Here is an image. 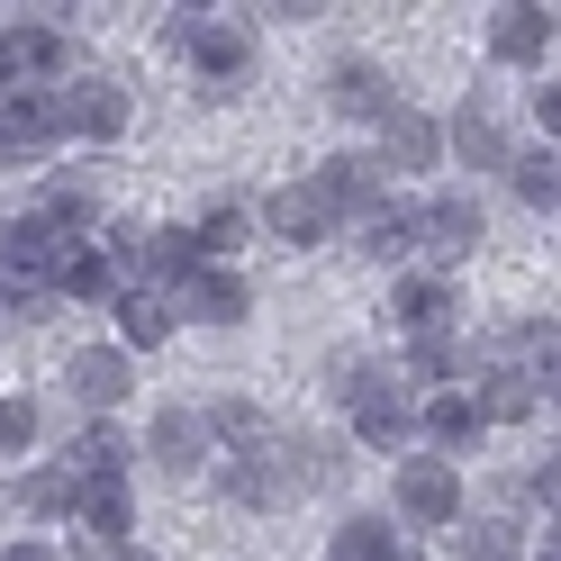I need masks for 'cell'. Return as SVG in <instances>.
<instances>
[{
  "instance_id": "d590c367",
  "label": "cell",
  "mask_w": 561,
  "mask_h": 561,
  "mask_svg": "<svg viewBox=\"0 0 561 561\" xmlns=\"http://www.w3.org/2000/svg\"><path fill=\"white\" fill-rule=\"evenodd\" d=\"M535 118H543V146H552V136H561V91H552V82L535 91Z\"/></svg>"
},
{
  "instance_id": "ba28073f",
  "label": "cell",
  "mask_w": 561,
  "mask_h": 561,
  "mask_svg": "<svg viewBox=\"0 0 561 561\" xmlns=\"http://www.w3.org/2000/svg\"><path fill=\"white\" fill-rule=\"evenodd\" d=\"M64 390H73L91 416H118V408H127V390H136V363L118 354V344H82V354L64 363Z\"/></svg>"
},
{
  "instance_id": "cb8c5ba5",
  "label": "cell",
  "mask_w": 561,
  "mask_h": 561,
  "mask_svg": "<svg viewBox=\"0 0 561 561\" xmlns=\"http://www.w3.org/2000/svg\"><path fill=\"white\" fill-rule=\"evenodd\" d=\"M146 272L154 280H191V272H208V254H199L191 227H146Z\"/></svg>"
},
{
  "instance_id": "74e56055",
  "label": "cell",
  "mask_w": 561,
  "mask_h": 561,
  "mask_svg": "<svg viewBox=\"0 0 561 561\" xmlns=\"http://www.w3.org/2000/svg\"><path fill=\"white\" fill-rule=\"evenodd\" d=\"M390 561H416V552H408V543H399V552H390Z\"/></svg>"
},
{
  "instance_id": "8fae6325",
  "label": "cell",
  "mask_w": 561,
  "mask_h": 561,
  "mask_svg": "<svg viewBox=\"0 0 561 561\" xmlns=\"http://www.w3.org/2000/svg\"><path fill=\"white\" fill-rule=\"evenodd\" d=\"M244 327V318H254V290H244V280L236 272H191L182 280V299H172V327Z\"/></svg>"
},
{
  "instance_id": "3957f363",
  "label": "cell",
  "mask_w": 561,
  "mask_h": 561,
  "mask_svg": "<svg viewBox=\"0 0 561 561\" xmlns=\"http://www.w3.org/2000/svg\"><path fill=\"white\" fill-rule=\"evenodd\" d=\"M390 507H399V525H416V535H435V525H462V471H453L444 453H399Z\"/></svg>"
},
{
  "instance_id": "9a60e30c",
  "label": "cell",
  "mask_w": 561,
  "mask_h": 561,
  "mask_svg": "<svg viewBox=\"0 0 561 561\" xmlns=\"http://www.w3.org/2000/svg\"><path fill=\"white\" fill-rule=\"evenodd\" d=\"M146 453H154L163 480H199V471H208V426H199V408H163L154 435H146Z\"/></svg>"
},
{
  "instance_id": "ac0fdd59",
  "label": "cell",
  "mask_w": 561,
  "mask_h": 561,
  "mask_svg": "<svg viewBox=\"0 0 561 561\" xmlns=\"http://www.w3.org/2000/svg\"><path fill=\"white\" fill-rule=\"evenodd\" d=\"M416 435H426L444 462L462 444H480V408H471V390H426V408H416Z\"/></svg>"
},
{
  "instance_id": "83f0119b",
  "label": "cell",
  "mask_w": 561,
  "mask_h": 561,
  "mask_svg": "<svg viewBox=\"0 0 561 561\" xmlns=\"http://www.w3.org/2000/svg\"><path fill=\"white\" fill-rule=\"evenodd\" d=\"M507 172H516V199L525 208H561V163H552V146H535V154H507Z\"/></svg>"
},
{
  "instance_id": "277c9868",
  "label": "cell",
  "mask_w": 561,
  "mask_h": 561,
  "mask_svg": "<svg viewBox=\"0 0 561 561\" xmlns=\"http://www.w3.org/2000/svg\"><path fill=\"white\" fill-rule=\"evenodd\" d=\"M64 254H73V236L64 227H46L37 208H27V218H10L0 227V280H19V290H55V272H64Z\"/></svg>"
},
{
  "instance_id": "d6986e66",
  "label": "cell",
  "mask_w": 561,
  "mask_h": 561,
  "mask_svg": "<svg viewBox=\"0 0 561 561\" xmlns=\"http://www.w3.org/2000/svg\"><path fill=\"white\" fill-rule=\"evenodd\" d=\"M73 516H82V535H91V543H127V535H136V499H127V480H82Z\"/></svg>"
},
{
  "instance_id": "5b68a950",
  "label": "cell",
  "mask_w": 561,
  "mask_h": 561,
  "mask_svg": "<svg viewBox=\"0 0 561 561\" xmlns=\"http://www.w3.org/2000/svg\"><path fill=\"white\" fill-rule=\"evenodd\" d=\"M308 191L327 199V218H354V227H363L371 208L390 199V172H380L371 154H327L318 172H308Z\"/></svg>"
},
{
  "instance_id": "5bb4252c",
  "label": "cell",
  "mask_w": 561,
  "mask_h": 561,
  "mask_svg": "<svg viewBox=\"0 0 561 561\" xmlns=\"http://www.w3.org/2000/svg\"><path fill=\"white\" fill-rule=\"evenodd\" d=\"M444 154H462L471 172H480V163H507V154H516V146H507V127H499V100H489V91H471L462 110L444 118Z\"/></svg>"
},
{
  "instance_id": "4fadbf2b",
  "label": "cell",
  "mask_w": 561,
  "mask_h": 561,
  "mask_svg": "<svg viewBox=\"0 0 561 561\" xmlns=\"http://www.w3.org/2000/svg\"><path fill=\"white\" fill-rule=\"evenodd\" d=\"M552 37H561V19H552V10H535V0H516V10H499V27H489V55L516 64V73H543Z\"/></svg>"
},
{
  "instance_id": "8d00e7d4",
  "label": "cell",
  "mask_w": 561,
  "mask_h": 561,
  "mask_svg": "<svg viewBox=\"0 0 561 561\" xmlns=\"http://www.w3.org/2000/svg\"><path fill=\"white\" fill-rule=\"evenodd\" d=\"M0 561H64L55 543H37V535H27V543H0Z\"/></svg>"
},
{
  "instance_id": "d4e9b609",
  "label": "cell",
  "mask_w": 561,
  "mask_h": 561,
  "mask_svg": "<svg viewBox=\"0 0 561 561\" xmlns=\"http://www.w3.org/2000/svg\"><path fill=\"white\" fill-rule=\"evenodd\" d=\"M471 408H480V426H499V416H535L543 408V390L525 371H489L480 390H471Z\"/></svg>"
},
{
  "instance_id": "d6a6232c",
  "label": "cell",
  "mask_w": 561,
  "mask_h": 561,
  "mask_svg": "<svg viewBox=\"0 0 561 561\" xmlns=\"http://www.w3.org/2000/svg\"><path fill=\"white\" fill-rule=\"evenodd\" d=\"M37 444H46V408L27 390H10L0 399V453H37Z\"/></svg>"
},
{
  "instance_id": "2e32d148",
  "label": "cell",
  "mask_w": 561,
  "mask_h": 561,
  "mask_svg": "<svg viewBox=\"0 0 561 561\" xmlns=\"http://www.w3.org/2000/svg\"><path fill=\"white\" fill-rule=\"evenodd\" d=\"M390 318H399V335H453V280L444 272H408L390 290Z\"/></svg>"
},
{
  "instance_id": "e0dca14e",
  "label": "cell",
  "mask_w": 561,
  "mask_h": 561,
  "mask_svg": "<svg viewBox=\"0 0 561 561\" xmlns=\"http://www.w3.org/2000/svg\"><path fill=\"white\" fill-rule=\"evenodd\" d=\"M263 227H272L280 244H327V236H335V218H327V199L308 191V182H280V191L263 199Z\"/></svg>"
},
{
  "instance_id": "f35d334b",
  "label": "cell",
  "mask_w": 561,
  "mask_h": 561,
  "mask_svg": "<svg viewBox=\"0 0 561 561\" xmlns=\"http://www.w3.org/2000/svg\"><path fill=\"white\" fill-rule=\"evenodd\" d=\"M543 561H552V543H543Z\"/></svg>"
},
{
  "instance_id": "f1b7e54d",
  "label": "cell",
  "mask_w": 561,
  "mask_h": 561,
  "mask_svg": "<svg viewBox=\"0 0 561 561\" xmlns=\"http://www.w3.org/2000/svg\"><path fill=\"white\" fill-rule=\"evenodd\" d=\"M363 244H371L380 263H408V254H416V208H390V199H380L371 218H363Z\"/></svg>"
},
{
  "instance_id": "836d02e7",
  "label": "cell",
  "mask_w": 561,
  "mask_h": 561,
  "mask_svg": "<svg viewBox=\"0 0 561 561\" xmlns=\"http://www.w3.org/2000/svg\"><path fill=\"white\" fill-rule=\"evenodd\" d=\"M199 426H208V435H236V444H263V435H272L263 416H254V399H218V408H199Z\"/></svg>"
},
{
  "instance_id": "7402d4cb",
  "label": "cell",
  "mask_w": 561,
  "mask_h": 561,
  "mask_svg": "<svg viewBox=\"0 0 561 561\" xmlns=\"http://www.w3.org/2000/svg\"><path fill=\"white\" fill-rule=\"evenodd\" d=\"M399 552V525L390 516H344L327 535V561H390Z\"/></svg>"
},
{
  "instance_id": "7c38bea8",
  "label": "cell",
  "mask_w": 561,
  "mask_h": 561,
  "mask_svg": "<svg viewBox=\"0 0 561 561\" xmlns=\"http://www.w3.org/2000/svg\"><path fill=\"white\" fill-rule=\"evenodd\" d=\"M327 110L335 118H390L399 110V91H390V73H380V64H363V55H344V64H327Z\"/></svg>"
},
{
  "instance_id": "1f68e13d",
  "label": "cell",
  "mask_w": 561,
  "mask_h": 561,
  "mask_svg": "<svg viewBox=\"0 0 561 561\" xmlns=\"http://www.w3.org/2000/svg\"><path fill=\"white\" fill-rule=\"evenodd\" d=\"M191 236H199V254H236V244L254 236V208H244V199H218V208H208V218H199Z\"/></svg>"
},
{
  "instance_id": "e575fe53",
  "label": "cell",
  "mask_w": 561,
  "mask_h": 561,
  "mask_svg": "<svg viewBox=\"0 0 561 561\" xmlns=\"http://www.w3.org/2000/svg\"><path fill=\"white\" fill-rule=\"evenodd\" d=\"M19 318H46V299L19 290V280H0V327H19Z\"/></svg>"
},
{
  "instance_id": "4dcf8cb0",
  "label": "cell",
  "mask_w": 561,
  "mask_h": 561,
  "mask_svg": "<svg viewBox=\"0 0 561 561\" xmlns=\"http://www.w3.org/2000/svg\"><path fill=\"white\" fill-rule=\"evenodd\" d=\"M462 561H525L516 516H480V525H462Z\"/></svg>"
},
{
  "instance_id": "484cf974",
  "label": "cell",
  "mask_w": 561,
  "mask_h": 561,
  "mask_svg": "<svg viewBox=\"0 0 561 561\" xmlns=\"http://www.w3.org/2000/svg\"><path fill=\"white\" fill-rule=\"evenodd\" d=\"M408 380H426V390H462V344H453V335H408Z\"/></svg>"
},
{
  "instance_id": "30bf717a",
  "label": "cell",
  "mask_w": 561,
  "mask_h": 561,
  "mask_svg": "<svg viewBox=\"0 0 561 561\" xmlns=\"http://www.w3.org/2000/svg\"><path fill=\"white\" fill-rule=\"evenodd\" d=\"M380 172H435L444 163V118H426V110H408V100H399V110L390 118H380V154H371Z\"/></svg>"
},
{
  "instance_id": "ffe728a7",
  "label": "cell",
  "mask_w": 561,
  "mask_h": 561,
  "mask_svg": "<svg viewBox=\"0 0 561 561\" xmlns=\"http://www.w3.org/2000/svg\"><path fill=\"white\" fill-rule=\"evenodd\" d=\"M37 218H46V227H64V236L82 244V227H100V182H91V172H55L46 199H37Z\"/></svg>"
},
{
  "instance_id": "603a6c76",
  "label": "cell",
  "mask_w": 561,
  "mask_h": 561,
  "mask_svg": "<svg viewBox=\"0 0 561 561\" xmlns=\"http://www.w3.org/2000/svg\"><path fill=\"white\" fill-rule=\"evenodd\" d=\"M127 453H136V444L118 435V416H100V426L73 444V462H64V471H73V480H118V471H127Z\"/></svg>"
},
{
  "instance_id": "9c48e42d",
  "label": "cell",
  "mask_w": 561,
  "mask_h": 561,
  "mask_svg": "<svg viewBox=\"0 0 561 561\" xmlns=\"http://www.w3.org/2000/svg\"><path fill=\"white\" fill-rule=\"evenodd\" d=\"M471 244H480V199H471V191H444V199H426V208H416V254L462 263Z\"/></svg>"
},
{
  "instance_id": "f546056e",
  "label": "cell",
  "mask_w": 561,
  "mask_h": 561,
  "mask_svg": "<svg viewBox=\"0 0 561 561\" xmlns=\"http://www.w3.org/2000/svg\"><path fill=\"white\" fill-rule=\"evenodd\" d=\"M73 499H82V480L64 471V462H46V471L19 480V507H27V516H73Z\"/></svg>"
},
{
  "instance_id": "7a4b0ae2",
  "label": "cell",
  "mask_w": 561,
  "mask_h": 561,
  "mask_svg": "<svg viewBox=\"0 0 561 561\" xmlns=\"http://www.w3.org/2000/svg\"><path fill=\"white\" fill-rule=\"evenodd\" d=\"M172 46H182L191 64H199V82H208V100H227L244 73H254V27L244 19H208V10H172V27H163Z\"/></svg>"
},
{
  "instance_id": "44dd1931",
  "label": "cell",
  "mask_w": 561,
  "mask_h": 561,
  "mask_svg": "<svg viewBox=\"0 0 561 561\" xmlns=\"http://www.w3.org/2000/svg\"><path fill=\"white\" fill-rule=\"evenodd\" d=\"M172 335V299L163 290H118V354H154V344Z\"/></svg>"
},
{
  "instance_id": "8992f818",
  "label": "cell",
  "mask_w": 561,
  "mask_h": 561,
  "mask_svg": "<svg viewBox=\"0 0 561 561\" xmlns=\"http://www.w3.org/2000/svg\"><path fill=\"white\" fill-rule=\"evenodd\" d=\"M344 408H354V444H371V453H399V444L416 435V399L399 390L390 371H371V380H363V390L344 399Z\"/></svg>"
},
{
  "instance_id": "52a82bcc",
  "label": "cell",
  "mask_w": 561,
  "mask_h": 561,
  "mask_svg": "<svg viewBox=\"0 0 561 561\" xmlns=\"http://www.w3.org/2000/svg\"><path fill=\"white\" fill-rule=\"evenodd\" d=\"M127 118H136V100H127V82H110V73H91V82H73V91H64V136L118 146V136H127Z\"/></svg>"
},
{
  "instance_id": "4316f807",
  "label": "cell",
  "mask_w": 561,
  "mask_h": 561,
  "mask_svg": "<svg viewBox=\"0 0 561 561\" xmlns=\"http://www.w3.org/2000/svg\"><path fill=\"white\" fill-rule=\"evenodd\" d=\"M55 290H64V299H110L118 272H110V254H100V244H73V254H64V272H55Z\"/></svg>"
},
{
  "instance_id": "6da1fadb",
  "label": "cell",
  "mask_w": 561,
  "mask_h": 561,
  "mask_svg": "<svg viewBox=\"0 0 561 561\" xmlns=\"http://www.w3.org/2000/svg\"><path fill=\"white\" fill-rule=\"evenodd\" d=\"M327 480H344V444H318V435H263L218 462V489L236 507H299Z\"/></svg>"
}]
</instances>
